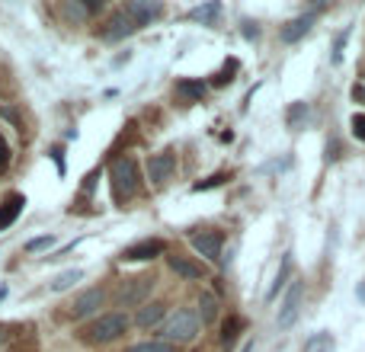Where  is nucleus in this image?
Listing matches in <instances>:
<instances>
[{"mask_svg": "<svg viewBox=\"0 0 365 352\" xmlns=\"http://www.w3.org/2000/svg\"><path fill=\"white\" fill-rule=\"evenodd\" d=\"M125 330H128V317L113 311V314H103V317H96L93 323H87V327L81 330V340L87 343V346H106V343L119 340Z\"/></svg>", "mask_w": 365, "mask_h": 352, "instance_id": "obj_1", "label": "nucleus"}, {"mask_svg": "<svg viewBox=\"0 0 365 352\" xmlns=\"http://www.w3.org/2000/svg\"><path fill=\"white\" fill-rule=\"evenodd\" d=\"M109 180H113V195L119 205H125L128 199H135L138 192V164L135 157H115L113 167H109Z\"/></svg>", "mask_w": 365, "mask_h": 352, "instance_id": "obj_2", "label": "nucleus"}, {"mask_svg": "<svg viewBox=\"0 0 365 352\" xmlns=\"http://www.w3.org/2000/svg\"><path fill=\"white\" fill-rule=\"evenodd\" d=\"M199 327H202L199 314L182 308V311H177V314L164 323L160 336H164V343H170V346H180V343H192L195 336H199Z\"/></svg>", "mask_w": 365, "mask_h": 352, "instance_id": "obj_3", "label": "nucleus"}, {"mask_svg": "<svg viewBox=\"0 0 365 352\" xmlns=\"http://www.w3.org/2000/svg\"><path fill=\"white\" fill-rule=\"evenodd\" d=\"M154 289V276H135V279H125V285L119 289L115 301L119 308H132V304H141Z\"/></svg>", "mask_w": 365, "mask_h": 352, "instance_id": "obj_4", "label": "nucleus"}, {"mask_svg": "<svg viewBox=\"0 0 365 352\" xmlns=\"http://www.w3.org/2000/svg\"><path fill=\"white\" fill-rule=\"evenodd\" d=\"M173 173H177V154L173 151H160L148 157V180L154 186H164L167 180H173Z\"/></svg>", "mask_w": 365, "mask_h": 352, "instance_id": "obj_5", "label": "nucleus"}, {"mask_svg": "<svg viewBox=\"0 0 365 352\" xmlns=\"http://www.w3.org/2000/svg\"><path fill=\"white\" fill-rule=\"evenodd\" d=\"M167 244L160 237H148V240H138V244L125 247L122 250V259L125 263H145V259H154V257H164Z\"/></svg>", "mask_w": 365, "mask_h": 352, "instance_id": "obj_6", "label": "nucleus"}, {"mask_svg": "<svg viewBox=\"0 0 365 352\" xmlns=\"http://www.w3.org/2000/svg\"><path fill=\"white\" fill-rule=\"evenodd\" d=\"M302 298H304V285L302 282H292V289L285 291V301H282V311H279V327L289 330L292 323L298 321V311H302Z\"/></svg>", "mask_w": 365, "mask_h": 352, "instance_id": "obj_7", "label": "nucleus"}, {"mask_svg": "<svg viewBox=\"0 0 365 352\" xmlns=\"http://www.w3.org/2000/svg\"><path fill=\"white\" fill-rule=\"evenodd\" d=\"M138 29V26L128 19V13L125 10H115L113 16L106 19V26L100 29V36L106 38V42H119V38H125V36H132V32Z\"/></svg>", "mask_w": 365, "mask_h": 352, "instance_id": "obj_8", "label": "nucleus"}, {"mask_svg": "<svg viewBox=\"0 0 365 352\" xmlns=\"http://www.w3.org/2000/svg\"><path fill=\"white\" fill-rule=\"evenodd\" d=\"M103 301H106V291L103 289H87L74 304H71V317H74V321H83V317L96 314V311L103 308Z\"/></svg>", "mask_w": 365, "mask_h": 352, "instance_id": "obj_9", "label": "nucleus"}, {"mask_svg": "<svg viewBox=\"0 0 365 352\" xmlns=\"http://www.w3.org/2000/svg\"><path fill=\"white\" fill-rule=\"evenodd\" d=\"M122 10L128 13V19H132L135 26H148L151 19H158L160 13H164V4H148V0H128Z\"/></svg>", "mask_w": 365, "mask_h": 352, "instance_id": "obj_10", "label": "nucleus"}, {"mask_svg": "<svg viewBox=\"0 0 365 352\" xmlns=\"http://www.w3.org/2000/svg\"><path fill=\"white\" fill-rule=\"evenodd\" d=\"M189 240H192V250L199 253V257L218 259V253H221V234L218 231H195Z\"/></svg>", "mask_w": 365, "mask_h": 352, "instance_id": "obj_11", "label": "nucleus"}, {"mask_svg": "<svg viewBox=\"0 0 365 352\" xmlns=\"http://www.w3.org/2000/svg\"><path fill=\"white\" fill-rule=\"evenodd\" d=\"M23 205H26L23 192H6L4 199H0V231H6V227L23 214Z\"/></svg>", "mask_w": 365, "mask_h": 352, "instance_id": "obj_12", "label": "nucleus"}, {"mask_svg": "<svg viewBox=\"0 0 365 352\" xmlns=\"http://www.w3.org/2000/svg\"><path fill=\"white\" fill-rule=\"evenodd\" d=\"M167 266H170V269L177 272L180 279H189V282H195V279H205V266L195 263V259H189V257H180V253L167 257Z\"/></svg>", "mask_w": 365, "mask_h": 352, "instance_id": "obj_13", "label": "nucleus"}, {"mask_svg": "<svg viewBox=\"0 0 365 352\" xmlns=\"http://www.w3.org/2000/svg\"><path fill=\"white\" fill-rule=\"evenodd\" d=\"M100 10H103V0H90V4H83V0H68V4H64V16H68L71 23H87V19Z\"/></svg>", "mask_w": 365, "mask_h": 352, "instance_id": "obj_14", "label": "nucleus"}, {"mask_svg": "<svg viewBox=\"0 0 365 352\" xmlns=\"http://www.w3.org/2000/svg\"><path fill=\"white\" fill-rule=\"evenodd\" d=\"M314 13H304V16H295L289 19V23L282 26V42H298V38H304L311 32V26H314Z\"/></svg>", "mask_w": 365, "mask_h": 352, "instance_id": "obj_15", "label": "nucleus"}, {"mask_svg": "<svg viewBox=\"0 0 365 352\" xmlns=\"http://www.w3.org/2000/svg\"><path fill=\"white\" fill-rule=\"evenodd\" d=\"M164 314H167V304H164V301H148V304H141V311H138V317H135V323H138L141 330H151L154 323L164 321Z\"/></svg>", "mask_w": 365, "mask_h": 352, "instance_id": "obj_16", "label": "nucleus"}, {"mask_svg": "<svg viewBox=\"0 0 365 352\" xmlns=\"http://www.w3.org/2000/svg\"><path fill=\"white\" fill-rule=\"evenodd\" d=\"M215 317H218V298H215L212 291H202L199 295V321L215 323Z\"/></svg>", "mask_w": 365, "mask_h": 352, "instance_id": "obj_17", "label": "nucleus"}, {"mask_svg": "<svg viewBox=\"0 0 365 352\" xmlns=\"http://www.w3.org/2000/svg\"><path fill=\"white\" fill-rule=\"evenodd\" d=\"M289 272H292V257H285L282 266H279V272H276V282H272V289L266 291V301H272V298H276L279 291L285 289V282H289Z\"/></svg>", "mask_w": 365, "mask_h": 352, "instance_id": "obj_18", "label": "nucleus"}, {"mask_svg": "<svg viewBox=\"0 0 365 352\" xmlns=\"http://www.w3.org/2000/svg\"><path fill=\"white\" fill-rule=\"evenodd\" d=\"M334 336L330 333H317V336H311L308 343H304V352H334Z\"/></svg>", "mask_w": 365, "mask_h": 352, "instance_id": "obj_19", "label": "nucleus"}, {"mask_svg": "<svg viewBox=\"0 0 365 352\" xmlns=\"http://www.w3.org/2000/svg\"><path fill=\"white\" fill-rule=\"evenodd\" d=\"M177 93H180V96H186V100H202V96H205V83L180 81V83H177Z\"/></svg>", "mask_w": 365, "mask_h": 352, "instance_id": "obj_20", "label": "nucleus"}, {"mask_svg": "<svg viewBox=\"0 0 365 352\" xmlns=\"http://www.w3.org/2000/svg\"><path fill=\"white\" fill-rule=\"evenodd\" d=\"M240 317H227V323H225V330H221V343H225V349H231L234 346V340H237V333H240Z\"/></svg>", "mask_w": 365, "mask_h": 352, "instance_id": "obj_21", "label": "nucleus"}, {"mask_svg": "<svg viewBox=\"0 0 365 352\" xmlns=\"http://www.w3.org/2000/svg\"><path fill=\"white\" fill-rule=\"evenodd\" d=\"M81 279H83L81 269H68V272H61V276L51 282V291H64V289H71L74 282H81Z\"/></svg>", "mask_w": 365, "mask_h": 352, "instance_id": "obj_22", "label": "nucleus"}, {"mask_svg": "<svg viewBox=\"0 0 365 352\" xmlns=\"http://www.w3.org/2000/svg\"><path fill=\"white\" fill-rule=\"evenodd\" d=\"M221 13L218 4H205V6H195V10H189V19H202V23H208V19H215Z\"/></svg>", "mask_w": 365, "mask_h": 352, "instance_id": "obj_23", "label": "nucleus"}, {"mask_svg": "<svg viewBox=\"0 0 365 352\" xmlns=\"http://www.w3.org/2000/svg\"><path fill=\"white\" fill-rule=\"evenodd\" d=\"M125 352H177V346H170V343H135V346H128Z\"/></svg>", "mask_w": 365, "mask_h": 352, "instance_id": "obj_24", "label": "nucleus"}, {"mask_svg": "<svg viewBox=\"0 0 365 352\" xmlns=\"http://www.w3.org/2000/svg\"><path fill=\"white\" fill-rule=\"evenodd\" d=\"M304 119H308V106H304V103H295V106L289 109V125L292 128H302Z\"/></svg>", "mask_w": 365, "mask_h": 352, "instance_id": "obj_25", "label": "nucleus"}, {"mask_svg": "<svg viewBox=\"0 0 365 352\" xmlns=\"http://www.w3.org/2000/svg\"><path fill=\"white\" fill-rule=\"evenodd\" d=\"M349 125H353V135H356V138L365 141V113H356Z\"/></svg>", "mask_w": 365, "mask_h": 352, "instance_id": "obj_26", "label": "nucleus"}, {"mask_svg": "<svg viewBox=\"0 0 365 352\" xmlns=\"http://www.w3.org/2000/svg\"><path fill=\"white\" fill-rule=\"evenodd\" d=\"M6 167H10V145H6L4 135H0V176H4Z\"/></svg>", "mask_w": 365, "mask_h": 352, "instance_id": "obj_27", "label": "nucleus"}, {"mask_svg": "<svg viewBox=\"0 0 365 352\" xmlns=\"http://www.w3.org/2000/svg\"><path fill=\"white\" fill-rule=\"evenodd\" d=\"M227 180V176L225 173H218V176H212V180H205V182H195V192H202V189H212V186H221V182H225Z\"/></svg>", "mask_w": 365, "mask_h": 352, "instance_id": "obj_28", "label": "nucleus"}, {"mask_svg": "<svg viewBox=\"0 0 365 352\" xmlns=\"http://www.w3.org/2000/svg\"><path fill=\"white\" fill-rule=\"evenodd\" d=\"M346 36H349V32L336 36V42H334V64H340V61H343V45H346Z\"/></svg>", "mask_w": 365, "mask_h": 352, "instance_id": "obj_29", "label": "nucleus"}, {"mask_svg": "<svg viewBox=\"0 0 365 352\" xmlns=\"http://www.w3.org/2000/svg\"><path fill=\"white\" fill-rule=\"evenodd\" d=\"M45 247H51V237H36V240H29V244H26V250L36 253V250H45Z\"/></svg>", "mask_w": 365, "mask_h": 352, "instance_id": "obj_30", "label": "nucleus"}, {"mask_svg": "<svg viewBox=\"0 0 365 352\" xmlns=\"http://www.w3.org/2000/svg\"><path fill=\"white\" fill-rule=\"evenodd\" d=\"M10 330H13V327H6V323H0V346H4V343L10 340Z\"/></svg>", "mask_w": 365, "mask_h": 352, "instance_id": "obj_31", "label": "nucleus"}, {"mask_svg": "<svg viewBox=\"0 0 365 352\" xmlns=\"http://www.w3.org/2000/svg\"><path fill=\"white\" fill-rule=\"evenodd\" d=\"M0 298H4V289H0Z\"/></svg>", "mask_w": 365, "mask_h": 352, "instance_id": "obj_32", "label": "nucleus"}]
</instances>
